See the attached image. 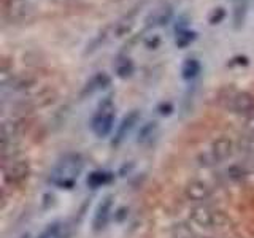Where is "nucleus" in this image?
<instances>
[{"mask_svg":"<svg viewBox=\"0 0 254 238\" xmlns=\"http://www.w3.org/2000/svg\"><path fill=\"white\" fill-rule=\"evenodd\" d=\"M83 157L76 153H68L64 156L61 161L50 173V182L58 187H71L79 173L83 172Z\"/></svg>","mask_w":254,"mask_h":238,"instance_id":"1","label":"nucleus"},{"mask_svg":"<svg viewBox=\"0 0 254 238\" xmlns=\"http://www.w3.org/2000/svg\"><path fill=\"white\" fill-rule=\"evenodd\" d=\"M219 103L237 115L254 116V95L250 92L226 89L219 95Z\"/></svg>","mask_w":254,"mask_h":238,"instance_id":"2","label":"nucleus"},{"mask_svg":"<svg viewBox=\"0 0 254 238\" xmlns=\"http://www.w3.org/2000/svg\"><path fill=\"white\" fill-rule=\"evenodd\" d=\"M115 111H116V107H115L113 100H111V97H105L100 102L97 113L94 115L92 122H91L92 132L97 135V137L103 138V137H107V135H110V132L113 130Z\"/></svg>","mask_w":254,"mask_h":238,"instance_id":"3","label":"nucleus"},{"mask_svg":"<svg viewBox=\"0 0 254 238\" xmlns=\"http://www.w3.org/2000/svg\"><path fill=\"white\" fill-rule=\"evenodd\" d=\"M232 153H234L232 140H229L227 137H219L211 143L208 151H205L203 154H200L198 161H200L202 165H214V164L226 161L227 157L232 156Z\"/></svg>","mask_w":254,"mask_h":238,"instance_id":"4","label":"nucleus"},{"mask_svg":"<svg viewBox=\"0 0 254 238\" xmlns=\"http://www.w3.org/2000/svg\"><path fill=\"white\" fill-rule=\"evenodd\" d=\"M190 219L195 226L200 227H214V226H222L226 221V216L222 211H216L210 208L206 205H198L190 211Z\"/></svg>","mask_w":254,"mask_h":238,"instance_id":"5","label":"nucleus"},{"mask_svg":"<svg viewBox=\"0 0 254 238\" xmlns=\"http://www.w3.org/2000/svg\"><path fill=\"white\" fill-rule=\"evenodd\" d=\"M30 175V165L24 159H14V161L5 164L3 167V179L11 186L22 184Z\"/></svg>","mask_w":254,"mask_h":238,"instance_id":"6","label":"nucleus"},{"mask_svg":"<svg viewBox=\"0 0 254 238\" xmlns=\"http://www.w3.org/2000/svg\"><path fill=\"white\" fill-rule=\"evenodd\" d=\"M111 211H113V197L111 195H107L103 200L99 203L97 210H95V214H94V221H92V226H94V230L95 232H99V230H103L107 227L108 221L111 218Z\"/></svg>","mask_w":254,"mask_h":238,"instance_id":"7","label":"nucleus"},{"mask_svg":"<svg viewBox=\"0 0 254 238\" xmlns=\"http://www.w3.org/2000/svg\"><path fill=\"white\" fill-rule=\"evenodd\" d=\"M138 119H140V111L138 110H132L129 111L124 118H123V121L121 124L118 125V130L115 133V137L113 140H111V145L113 146H118V145H121L123 140L127 137V135L130 133V130L133 129V125L138 122Z\"/></svg>","mask_w":254,"mask_h":238,"instance_id":"8","label":"nucleus"},{"mask_svg":"<svg viewBox=\"0 0 254 238\" xmlns=\"http://www.w3.org/2000/svg\"><path fill=\"white\" fill-rule=\"evenodd\" d=\"M110 83H111L110 75L105 73V71H99V73H95L89 81L84 84L81 91V97H87V95H92L97 91L105 89L107 86H110Z\"/></svg>","mask_w":254,"mask_h":238,"instance_id":"9","label":"nucleus"},{"mask_svg":"<svg viewBox=\"0 0 254 238\" xmlns=\"http://www.w3.org/2000/svg\"><path fill=\"white\" fill-rule=\"evenodd\" d=\"M186 197L192 202H205L211 195V189L202 181H190L185 189Z\"/></svg>","mask_w":254,"mask_h":238,"instance_id":"10","label":"nucleus"},{"mask_svg":"<svg viewBox=\"0 0 254 238\" xmlns=\"http://www.w3.org/2000/svg\"><path fill=\"white\" fill-rule=\"evenodd\" d=\"M71 226L68 222H53L37 238H70Z\"/></svg>","mask_w":254,"mask_h":238,"instance_id":"11","label":"nucleus"},{"mask_svg":"<svg viewBox=\"0 0 254 238\" xmlns=\"http://www.w3.org/2000/svg\"><path fill=\"white\" fill-rule=\"evenodd\" d=\"M200 70H202L200 62H198L195 58H189L183 62V65H181V76H183V79H186V81H190V79L198 76Z\"/></svg>","mask_w":254,"mask_h":238,"instance_id":"12","label":"nucleus"},{"mask_svg":"<svg viewBox=\"0 0 254 238\" xmlns=\"http://www.w3.org/2000/svg\"><path fill=\"white\" fill-rule=\"evenodd\" d=\"M172 6L169 3L162 5L161 8H157V10H154L153 13H151L149 18L153 19V26H165V24H169L170 19H172Z\"/></svg>","mask_w":254,"mask_h":238,"instance_id":"13","label":"nucleus"},{"mask_svg":"<svg viewBox=\"0 0 254 238\" xmlns=\"http://www.w3.org/2000/svg\"><path fill=\"white\" fill-rule=\"evenodd\" d=\"M246 16H248V0H240V2L235 3L234 8V29L240 30L245 26Z\"/></svg>","mask_w":254,"mask_h":238,"instance_id":"14","label":"nucleus"},{"mask_svg":"<svg viewBox=\"0 0 254 238\" xmlns=\"http://www.w3.org/2000/svg\"><path fill=\"white\" fill-rule=\"evenodd\" d=\"M113 179V175L110 172H102V170H97V172H92L89 177H87V186L91 189H99L102 186L108 184V182Z\"/></svg>","mask_w":254,"mask_h":238,"instance_id":"15","label":"nucleus"},{"mask_svg":"<svg viewBox=\"0 0 254 238\" xmlns=\"http://www.w3.org/2000/svg\"><path fill=\"white\" fill-rule=\"evenodd\" d=\"M115 71L119 78H129L133 73V62L127 56H119L115 62Z\"/></svg>","mask_w":254,"mask_h":238,"instance_id":"16","label":"nucleus"},{"mask_svg":"<svg viewBox=\"0 0 254 238\" xmlns=\"http://www.w3.org/2000/svg\"><path fill=\"white\" fill-rule=\"evenodd\" d=\"M156 133H157V122L156 121L146 122L138 132V143H141V145H148V143L153 141Z\"/></svg>","mask_w":254,"mask_h":238,"instance_id":"17","label":"nucleus"},{"mask_svg":"<svg viewBox=\"0 0 254 238\" xmlns=\"http://www.w3.org/2000/svg\"><path fill=\"white\" fill-rule=\"evenodd\" d=\"M132 27H133V14H129V16H126V18L119 19L115 24V26H113V34L116 37H124V35H127L132 30Z\"/></svg>","mask_w":254,"mask_h":238,"instance_id":"18","label":"nucleus"},{"mask_svg":"<svg viewBox=\"0 0 254 238\" xmlns=\"http://www.w3.org/2000/svg\"><path fill=\"white\" fill-rule=\"evenodd\" d=\"M195 38H197V34L194 30L186 29V30L175 32V45H177L178 48H188Z\"/></svg>","mask_w":254,"mask_h":238,"instance_id":"19","label":"nucleus"},{"mask_svg":"<svg viewBox=\"0 0 254 238\" xmlns=\"http://www.w3.org/2000/svg\"><path fill=\"white\" fill-rule=\"evenodd\" d=\"M172 237L173 238H195L194 232L186 224H177V226H175L173 230H172Z\"/></svg>","mask_w":254,"mask_h":238,"instance_id":"20","label":"nucleus"},{"mask_svg":"<svg viewBox=\"0 0 254 238\" xmlns=\"http://www.w3.org/2000/svg\"><path fill=\"white\" fill-rule=\"evenodd\" d=\"M226 18V10L222 6H216L214 10L210 13L208 16V22L211 24V26H218V24H221L222 21H224Z\"/></svg>","mask_w":254,"mask_h":238,"instance_id":"21","label":"nucleus"},{"mask_svg":"<svg viewBox=\"0 0 254 238\" xmlns=\"http://www.w3.org/2000/svg\"><path fill=\"white\" fill-rule=\"evenodd\" d=\"M159 45H161V38H159V35H149L145 40V46L148 50H156Z\"/></svg>","mask_w":254,"mask_h":238,"instance_id":"22","label":"nucleus"},{"mask_svg":"<svg viewBox=\"0 0 254 238\" xmlns=\"http://www.w3.org/2000/svg\"><path fill=\"white\" fill-rule=\"evenodd\" d=\"M188 24H189V18H188V16H181V18H178L177 24H175V32L186 30L188 29Z\"/></svg>","mask_w":254,"mask_h":238,"instance_id":"23","label":"nucleus"},{"mask_svg":"<svg viewBox=\"0 0 254 238\" xmlns=\"http://www.w3.org/2000/svg\"><path fill=\"white\" fill-rule=\"evenodd\" d=\"M245 130H246V133L250 135V137L254 138V116H248V119H246Z\"/></svg>","mask_w":254,"mask_h":238,"instance_id":"24","label":"nucleus"},{"mask_svg":"<svg viewBox=\"0 0 254 238\" xmlns=\"http://www.w3.org/2000/svg\"><path fill=\"white\" fill-rule=\"evenodd\" d=\"M172 111H173L172 103H162V105L159 107V113H161L162 116H165V115H170Z\"/></svg>","mask_w":254,"mask_h":238,"instance_id":"25","label":"nucleus"},{"mask_svg":"<svg viewBox=\"0 0 254 238\" xmlns=\"http://www.w3.org/2000/svg\"><path fill=\"white\" fill-rule=\"evenodd\" d=\"M235 63H243V65H246V63H248V59L246 58H235V59H232V62H230L229 65H235Z\"/></svg>","mask_w":254,"mask_h":238,"instance_id":"26","label":"nucleus"},{"mask_svg":"<svg viewBox=\"0 0 254 238\" xmlns=\"http://www.w3.org/2000/svg\"><path fill=\"white\" fill-rule=\"evenodd\" d=\"M232 2H234V3H237V2H240V0H232Z\"/></svg>","mask_w":254,"mask_h":238,"instance_id":"27","label":"nucleus"}]
</instances>
